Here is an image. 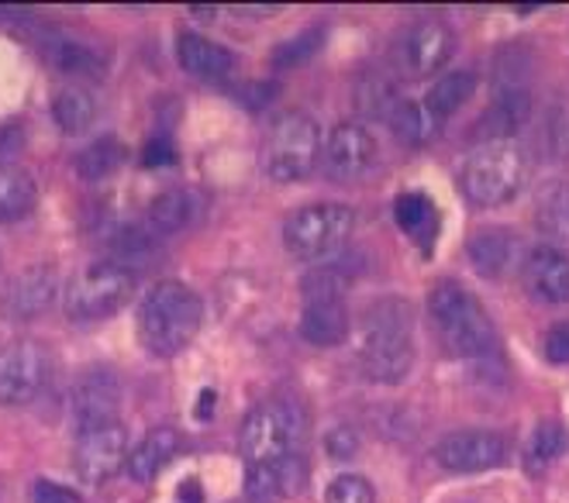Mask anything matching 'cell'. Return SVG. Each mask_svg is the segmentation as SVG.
<instances>
[{
	"instance_id": "36",
	"label": "cell",
	"mask_w": 569,
	"mask_h": 503,
	"mask_svg": "<svg viewBox=\"0 0 569 503\" xmlns=\"http://www.w3.org/2000/svg\"><path fill=\"white\" fill-rule=\"evenodd\" d=\"M31 503H80V493L52 480H39L31 486Z\"/></svg>"
},
{
	"instance_id": "39",
	"label": "cell",
	"mask_w": 569,
	"mask_h": 503,
	"mask_svg": "<svg viewBox=\"0 0 569 503\" xmlns=\"http://www.w3.org/2000/svg\"><path fill=\"white\" fill-rule=\"evenodd\" d=\"M142 162H146V165H170V162H177V145H173L170 139H166V135H156V139L146 145Z\"/></svg>"
},
{
	"instance_id": "17",
	"label": "cell",
	"mask_w": 569,
	"mask_h": 503,
	"mask_svg": "<svg viewBox=\"0 0 569 503\" xmlns=\"http://www.w3.org/2000/svg\"><path fill=\"white\" fill-rule=\"evenodd\" d=\"M200 214H204V197L190 187H173V190L159 193L149 204L146 228L156 234V239H166V234L187 231Z\"/></svg>"
},
{
	"instance_id": "4",
	"label": "cell",
	"mask_w": 569,
	"mask_h": 503,
	"mask_svg": "<svg viewBox=\"0 0 569 503\" xmlns=\"http://www.w3.org/2000/svg\"><path fill=\"white\" fill-rule=\"evenodd\" d=\"M321 159V128L305 111H283L270 121L259 145L262 173L273 183H300Z\"/></svg>"
},
{
	"instance_id": "9",
	"label": "cell",
	"mask_w": 569,
	"mask_h": 503,
	"mask_svg": "<svg viewBox=\"0 0 569 503\" xmlns=\"http://www.w3.org/2000/svg\"><path fill=\"white\" fill-rule=\"evenodd\" d=\"M52 359L49 349L36 339H14L0 345V404L21 408L31 404L49 383Z\"/></svg>"
},
{
	"instance_id": "7",
	"label": "cell",
	"mask_w": 569,
	"mask_h": 503,
	"mask_svg": "<svg viewBox=\"0 0 569 503\" xmlns=\"http://www.w3.org/2000/svg\"><path fill=\"white\" fill-rule=\"evenodd\" d=\"M131 293H136V273L121 262H90L80 270L62 293V308L70 321H104L118 314Z\"/></svg>"
},
{
	"instance_id": "24",
	"label": "cell",
	"mask_w": 569,
	"mask_h": 503,
	"mask_svg": "<svg viewBox=\"0 0 569 503\" xmlns=\"http://www.w3.org/2000/svg\"><path fill=\"white\" fill-rule=\"evenodd\" d=\"M39 204V183L18 162H0V221H24Z\"/></svg>"
},
{
	"instance_id": "1",
	"label": "cell",
	"mask_w": 569,
	"mask_h": 503,
	"mask_svg": "<svg viewBox=\"0 0 569 503\" xmlns=\"http://www.w3.org/2000/svg\"><path fill=\"white\" fill-rule=\"evenodd\" d=\"M415 365V311L408 300H377L362 314L359 369L373 383H400Z\"/></svg>"
},
{
	"instance_id": "38",
	"label": "cell",
	"mask_w": 569,
	"mask_h": 503,
	"mask_svg": "<svg viewBox=\"0 0 569 503\" xmlns=\"http://www.w3.org/2000/svg\"><path fill=\"white\" fill-rule=\"evenodd\" d=\"M356 449H359V439H356V431H352V427H335V431L328 434V455H331L335 462L352 459Z\"/></svg>"
},
{
	"instance_id": "13",
	"label": "cell",
	"mask_w": 569,
	"mask_h": 503,
	"mask_svg": "<svg viewBox=\"0 0 569 503\" xmlns=\"http://www.w3.org/2000/svg\"><path fill=\"white\" fill-rule=\"evenodd\" d=\"M118 404H121V383L111 369H87L70 390V414L77 434L118 424Z\"/></svg>"
},
{
	"instance_id": "27",
	"label": "cell",
	"mask_w": 569,
	"mask_h": 503,
	"mask_svg": "<svg viewBox=\"0 0 569 503\" xmlns=\"http://www.w3.org/2000/svg\"><path fill=\"white\" fill-rule=\"evenodd\" d=\"M473 93H477V77L470 70L446 73V77L435 80L431 90L425 93V108L439 121H446L449 114H456L466 104V100H473Z\"/></svg>"
},
{
	"instance_id": "37",
	"label": "cell",
	"mask_w": 569,
	"mask_h": 503,
	"mask_svg": "<svg viewBox=\"0 0 569 503\" xmlns=\"http://www.w3.org/2000/svg\"><path fill=\"white\" fill-rule=\"evenodd\" d=\"M542 349H546V359L549 362H556V365H566L569 362V321H559V324L549 328Z\"/></svg>"
},
{
	"instance_id": "5",
	"label": "cell",
	"mask_w": 569,
	"mask_h": 503,
	"mask_svg": "<svg viewBox=\"0 0 569 503\" xmlns=\"http://www.w3.org/2000/svg\"><path fill=\"white\" fill-rule=\"evenodd\" d=\"M525 183V152L515 139L483 142L462 165L459 187L477 208H500L518 197Z\"/></svg>"
},
{
	"instance_id": "20",
	"label": "cell",
	"mask_w": 569,
	"mask_h": 503,
	"mask_svg": "<svg viewBox=\"0 0 569 503\" xmlns=\"http://www.w3.org/2000/svg\"><path fill=\"white\" fill-rule=\"evenodd\" d=\"M535 228L542 231V239L562 252L569 245V183L549 180L535 193Z\"/></svg>"
},
{
	"instance_id": "21",
	"label": "cell",
	"mask_w": 569,
	"mask_h": 503,
	"mask_svg": "<svg viewBox=\"0 0 569 503\" xmlns=\"http://www.w3.org/2000/svg\"><path fill=\"white\" fill-rule=\"evenodd\" d=\"M177 59L197 80H221L236 70V56H231L224 46H218L204 36H190V31L177 39Z\"/></svg>"
},
{
	"instance_id": "19",
	"label": "cell",
	"mask_w": 569,
	"mask_h": 503,
	"mask_svg": "<svg viewBox=\"0 0 569 503\" xmlns=\"http://www.w3.org/2000/svg\"><path fill=\"white\" fill-rule=\"evenodd\" d=\"M518 234H511L508 228H483L470 239V262L477 265L480 276L500 280L505 273H511L518 265Z\"/></svg>"
},
{
	"instance_id": "34",
	"label": "cell",
	"mask_w": 569,
	"mask_h": 503,
	"mask_svg": "<svg viewBox=\"0 0 569 503\" xmlns=\"http://www.w3.org/2000/svg\"><path fill=\"white\" fill-rule=\"evenodd\" d=\"M325 503H377V496H373L370 480L349 473V476H339V480L328 486Z\"/></svg>"
},
{
	"instance_id": "14",
	"label": "cell",
	"mask_w": 569,
	"mask_h": 503,
	"mask_svg": "<svg viewBox=\"0 0 569 503\" xmlns=\"http://www.w3.org/2000/svg\"><path fill=\"white\" fill-rule=\"evenodd\" d=\"M508 455V442L500 439L497 431H452L435 445V462H439L446 473H483V469L500 465Z\"/></svg>"
},
{
	"instance_id": "23",
	"label": "cell",
	"mask_w": 569,
	"mask_h": 503,
	"mask_svg": "<svg viewBox=\"0 0 569 503\" xmlns=\"http://www.w3.org/2000/svg\"><path fill=\"white\" fill-rule=\"evenodd\" d=\"M300 459H283V462H273V465H249V476H246V496L249 503H266L273 496H287V493H297L300 490Z\"/></svg>"
},
{
	"instance_id": "42",
	"label": "cell",
	"mask_w": 569,
	"mask_h": 503,
	"mask_svg": "<svg viewBox=\"0 0 569 503\" xmlns=\"http://www.w3.org/2000/svg\"><path fill=\"white\" fill-rule=\"evenodd\" d=\"M242 503H249V500H242Z\"/></svg>"
},
{
	"instance_id": "15",
	"label": "cell",
	"mask_w": 569,
	"mask_h": 503,
	"mask_svg": "<svg viewBox=\"0 0 569 503\" xmlns=\"http://www.w3.org/2000/svg\"><path fill=\"white\" fill-rule=\"evenodd\" d=\"M521 280L535 300L562 304V300H569V255L552 245L531 249L521 262Z\"/></svg>"
},
{
	"instance_id": "16",
	"label": "cell",
	"mask_w": 569,
	"mask_h": 503,
	"mask_svg": "<svg viewBox=\"0 0 569 503\" xmlns=\"http://www.w3.org/2000/svg\"><path fill=\"white\" fill-rule=\"evenodd\" d=\"M59 293V280L52 265H28L21 276H14V283L8 286L4 308L11 318H39L52 308V300Z\"/></svg>"
},
{
	"instance_id": "26",
	"label": "cell",
	"mask_w": 569,
	"mask_h": 503,
	"mask_svg": "<svg viewBox=\"0 0 569 503\" xmlns=\"http://www.w3.org/2000/svg\"><path fill=\"white\" fill-rule=\"evenodd\" d=\"M393 218L400 224V231L411 234L418 245H431L435 234H439V211L425 197V193H400L393 200Z\"/></svg>"
},
{
	"instance_id": "35",
	"label": "cell",
	"mask_w": 569,
	"mask_h": 503,
	"mask_svg": "<svg viewBox=\"0 0 569 503\" xmlns=\"http://www.w3.org/2000/svg\"><path fill=\"white\" fill-rule=\"evenodd\" d=\"M321 39H325V31L321 28H311V31H305L300 39H293V42H283L280 49H277V70H287V66H297V62H305L308 56H315L318 52V46H321Z\"/></svg>"
},
{
	"instance_id": "18",
	"label": "cell",
	"mask_w": 569,
	"mask_h": 503,
	"mask_svg": "<svg viewBox=\"0 0 569 503\" xmlns=\"http://www.w3.org/2000/svg\"><path fill=\"white\" fill-rule=\"evenodd\" d=\"M300 334L311 345H342L349 334V308L342 296H308Z\"/></svg>"
},
{
	"instance_id": "6",
	"label": "cell",
	"mask_w": 569,
	"mask_h": 503,
	"mask_svg": "<svg viewBox=\"0 0 569 503\" xmlns=\"http://www.w3.org/2000/svg\"><path fill=\"white\" fill-rule=\"evenodd\" d=\"M300 439H305V414L287 400L256 404L239 427V449L249 465H273L293 459Z\"/></svg>"
},
{
	"instance_id": "32",
	"label": "cell",
	"mask_w": 569,
	"mask_h": 503,
	"mask_svg": "<svg viewBox=\"0 0 569 503\" xmlns=\"http://www.w3.org/2000/svg\"><path fill=\"white\" fill-rule=\"evenodd\" d=\"M397 90L377 73V77H366V80H359V87H356V108L366 114V118H383V121H390V114H393V108H397Z\"/></svg>"
},
{
	"instance_id": "2",
	"label": "cell",
	"mask_w": 569,
	"mask_h": 503,
	"mask_svg": "<svg viewBox=\"0 0 569 503\" xmlns=\"http://www.w3.org/2000/svg\"><path fill=\"white\" fill-rule=\"evenodd\" d=\"M200 321H204L200 296L180 280H162L139 304V342L156 359H173L197 339Z\"/></svg>"
},
{
	"instance_id": "33",
	"label": "cell",
	"mask_w": 569,
	"mask_h": 503,
	"mask_svg": "<svg viewBox=\"0 0 569 503\" xmlns=\"http://www.w3.org/2000/svg\"><path fill=\"white\" fill-rule=\"evenodd\" d=\"M566 445H569V439H566V431L559 424H552V421L539 424V427H535V434H531V442H528V462H531V469L556 462L566 452Z\"/></svg>"
},
{
	"instance_id": "40",
	"label": "cell",
	"mask_w": 569,
	"mask_h": 503,
	"mask_svg": "<svg viewBox=\"0 0 569 503\" xmlns=\"http://www.w3.org/2000/svg\"><path fill=\"white\" fill-rule=\"evenodd\" d=\"M21 145H24V128L21 124H4L0 128V159H11V155H18L21 152Z\"/></svg>"
},
{
	"instance_id": "31",
	"label": "cell",
	"mask_w": 569,
	"mask_h": 503,
	"mask_svg": "<svg viewBox=\"0 0 569 503\" xmlns=\"http://www.w3.org/2000/svg\"><path fill=\"white\" fill-rule=\"evenodd\" d=\"M124 155H128V152H124V145H121L118 139L104 135V139L90 142V145L77 155V173H80L83 180H90V183L108 180L111 173H118V170H121Z\"/></svg>"
},
{
	"instance_id": "41",
	"label": "cell",
	"mask_w": 569,
	"mask_h": 503,
	"mask_svg": "<svg viewBox=\"0 0 569 503\" xmlns=\"http://www.w3.org/2000/svg\"><path fill=\"white\" fill-rule=\"evenodd\" d=\"M208 414H214V393L211 390L200 393V408H197V418L200 421H208Z\"/></svg>"
},
{
	"instance_id": "11",
	"label": "cell",
	"mask_w": 569,
	"mask_h": 503,
	"mask_svg": "<svg viewBox=\"0 0 569 503\" xmlns=\"http://www.w3.org/2000/svg\"><path fill=\"white\" fill-rule=\"evenodd\" d=\"M452 52H456L452 31L442 21H421L400 36V42L393 49V62L405 77L418 80V77L439 73L442 66L452 59Z\"/></svg>"
},
{
	"instance_id": "12",
	"label": "cell",
	"mask_w": 569,
	"mask_h": 503,
	"mask_svg": "<svg viewBox=\"0 0 569 503\" xmlns=\"http://www.w3.org/2000/svg\"><path fill=\"white\" fill-rule=\"evenodd\" d=\"M128 431L121 424H108V427H93L77 434V452H73V465L77 476L90 486L108 483L111 476H118L128 465Z\"/></svg>"
},
{
	"instance_id": "25",
	"label": "cell",
	"mask_w": 569,
	"mask_h": 503,
	"mask_svg": "<svg viewBox=\"0 0 569 503\" xmlns=\"http://www.w3.org/2000/svg\"><path fill=\"white\" fill-rule=\"evenodd\" d=\"M531 100L528 90H505L497 93V100L490 104V111L480 118V139L483 142H500V139H515V131L528 121Z\"/></svg>"
},
{
	"instance_id": "8",
	"label": "cell",
	"mask_w": 569,
	"mask_h": 503,
	"mask_svg": "<svg viewBox=\"0 0 569 503\" xmlns=\"http://www.w3.org/2000/svg\"><path fill=\"white\" fill-rule=\"evenodd\" d=\"M356 228V214L346 204H308L283 221V249L300 262H318L339 252Z\"/></svg>"
},
{
	"instance_id": "22",
	"label": "cell",
	"mask_w": 569,
	"mask_h": 503,
	"mask_svg": "<svg viewBox=\"0 0 569 503\" xmlns=\"http://www.w3.org/2000/svg\"><path fill=\"white\" fill-rule=\"evenodd\" d=\"M180 431L177 427H152L146 439L131 449L128 455V473L131 480H139V483H149L156 480L166 465H170V459L180 452Z\"/></svg>"
},
{
	"instance_id": "28",
	"label": "cell",
	"mask_w": 569,
	"mask_h": 503,
	"mask_svg": "<svg viewBox=\"0 0 569 503\" xmlns=\"http://www.w3.org/2000/svg\"><path fill=\"white\" fill-rule=\"evenodd\" d=\"M439 124L442 121L425 108V100L400 97L390 114V128L397 131V139H405L411 145H428L435 135H439Z\"/></svg>"
},
{
	"instance_id": "30",
	"label": "cell",
	"mask_w": 569,
	"mask_h": 503,
	"mask_svg": "<svg viewBox=\"0 0 569 503\" xmlns=\"http://www.w3.org/2000/svg\"><path fill=\"white\" fill-rule=\"evenodd\" d=\"M46 59L59 73H70V77H100V70H104L100 52H93L83 42L66 39V36H56L52 42H46Z\"/></svg>"
},
{
	"instance_id": "10",
	"label": "cell",
	"mask_w": 569,
	"mask_h": 503,
	"mask_svg": "<svg viewBox=\"0 0 569 503\" xmlns=\"http://www.w3.org/2000/svg\"><path fill=\"white\" fill-rule=\"evenodd\" d=\"M377 155L380 149L377 139L370 135V128L342 121L328 131V139L321 145V170L335 183H356L377 170Z\"/></svg>"
},
{
	"instance_id": "3",
	"label": "cell",
	"mask_w": 569,
	"mask_h": 503,
	"mask_svg": "<svg viewBox=\"0 0 569 503\" xmlns=\"http://www.w3.org/2000/svg\"><path fill=\"white\" fill-rule=\"evenodd\" d=\"M428 311H431V321H435V331H439L442 345L452 355L480 359V355L493 352V324H490L480 300L462 283H456V280L435 283L428 293Z\"/></svg>"
},
{
	"instance_id": "29",
	"label": "cell",
	"mask_w": 569,
	"mask_h": 503,
	"mask_svg": "<svg viewBox=\"0 0 569 503\" xmlns=\"http://www.w3.org/2000/svg\"><path fill=\"white\" fill-rule=\"evenodd\" d=\"M52 118L66 135H80L97 118V100L83 87H62L52 100Z\"/></svg>"
}]
</instances>
